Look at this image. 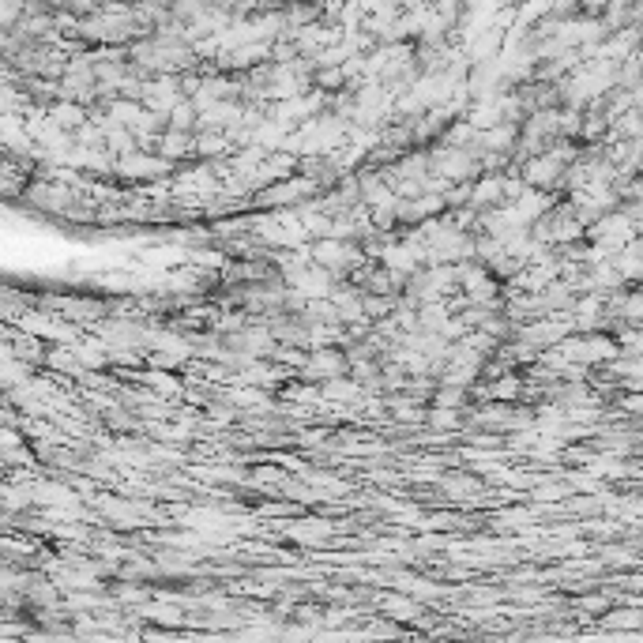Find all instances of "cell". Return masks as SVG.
<instances>
[{"instance_id":"6da1fadb","label":"cell","mask_w":643,"mask_h":643,"mask_svg":"<svg viewBox=\"0 0 643 643\" xmlns=\"http://www.w3.org/2000/svg\"><path fill=\"white\" fill-rule=\"evenodd\" d=\"M606 625H628V628H636L640 625V617H636V613H610V617H606Z\"/></svg>"}]
</instances>
